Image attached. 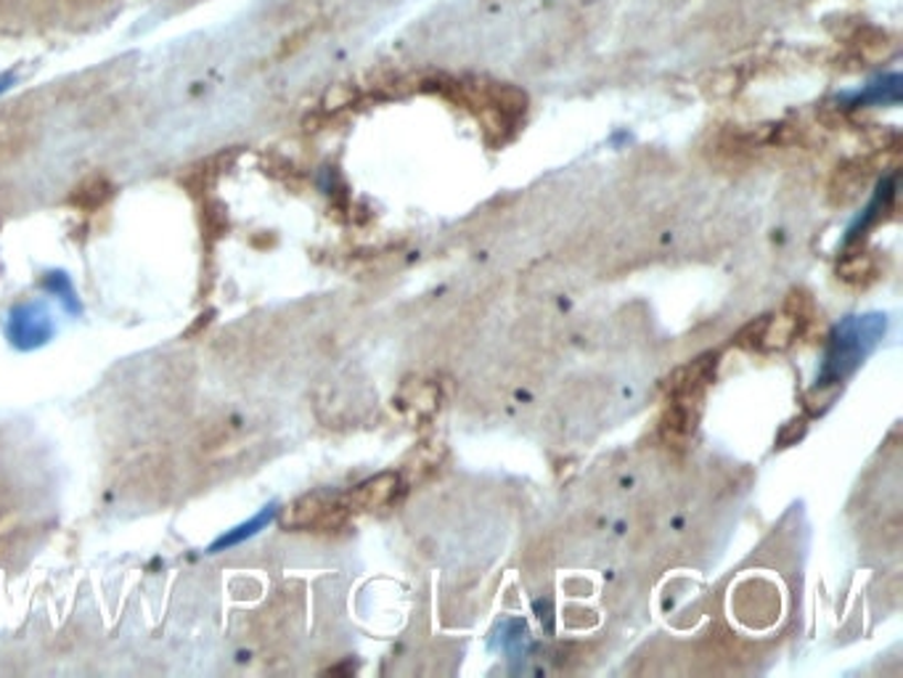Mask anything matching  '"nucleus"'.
Here are the masks:
<instances>
[{
	"instance_id": "nucleus-1",
	"label": "nucleus",
	"mask_w": 903,
	"mask_h": 678,
	"mask_svg": "<svg viewBox=\"0 0 903 678\" xmlns=\"http://www.w3.org/2000/svg\"><path fill=\"white\" fill-rule=\"evenodd\" d=\"M347 517V504L332 502V498L311 493L300 502L289 504L281 515V525L289 530L315 528V530H337Z\"/></svg>"
},
{
	"instance_id": "nucleus-2",
	"label": "nucleus",
	"mask_w": 903,
	"mask_h": 678,
	"mask_svg": "<svg viewBox=\"0 0 903 678\" xmlns=\"http://www.w3.org/2000/svg\"><path fill=\"white\" fill-rule=\"evenodd\" d=\"M691 398H695V395H678V398H674V403L665 408V413L660 419V438L668 445L684 448L697 430L700 411H697V406L691 403Z\"/></svg>"
},
{
	"instance_id": "nucleus-3",
	"label": "nucleus",
	"mask_w": 903,
	"mask_h": 678,
	"mask_svg": "<svg viewBox=\"0 0 903 678\" xmlns=\"http://www.w3.org/2000/svg\"><path fill=\"white\" fill-rule=\"evenodd\" d=\"M400 488V475L398 472H381V475H374L366 483H361L358 488L351 493L347 498V509L355 512H374L381 509L393 502V496Z\"/></svg>"
},
{
	"instance_id": "nucleus-4",
	"label": "nucleus",
	"mask_w": 903,
	"mask_h": 678,
	"mask_svg": "<svg viewBox=\"0 0 903 678\" xmlns=\"http://www.w3.org/2000/svg\"><path fill=\"white\" fill-rule=\"evenodd\" d=\"M716 374V355H700L697 360H689L681 368H676L668 379H665V390L674 398L678 395H697L702 385H708L710 377Z\"/></svg>"
},
{
	"instance_id": "nucleus-5",
	"label": "nucleus",
	"mask_w": 903,
	"mask_h": 678,
	"mask_svg": "<svg viewBox=\"0 0 903 678\" xmlns=\"http://www.w3.org/2000/svg\"><path fill=\"white\" fill-rule=\"evenodd\" d=\"M800 324L803 321L795 313H784L776 315V319L761 321L755 345L763 347V351H784L787 345H793L797 332H800Z\"/></svg>"
},
{
	"instance_id": "nucleus-6",
	"label": "nucleus",
	"mask_w": 903,
	"mask_h": 678,
	"mask_svg": "<svg viewBox=\"0 0 903 678\" xmlns=\"http://www.w3.org/2000/svg\"><path fill=\"white\" fill-rule=\"evenodd\" d=\"M400 406H404L406 417L411 421L430 419L440 406V390L432 381H417V385H408L404 390V398H400Z\"/></svg>"
},
{
	"instance_id": "nucleus-7",
	"label": "nucleus",
	"mask_w": 903,
	"mask_h": 678,
	"mask_svg": "<svg viewBox=\"0 0 903 678\" xmlns=\"http://www.w3.org/2000/svg\"><path fill=\"white\" fill-rule=\"evenodd\" d=\"M901 101V75L893 72V75H882L877 77L874 83H869L867 88L859 90L853 96V107L859 104H874V107H885V104H899Z\"/></svg>"
},
{
	"instance_id": "nucleus-8",
	"label": "nucleus",
	"mask_w": 903,
	"mask_h": 678,
	"mask_svg": "<svg viewBox=\"0 0 903 678\" xmlns=\"http://www.w3.org/2000/svg\"><path fill=\"white\" fill-rule=\"evenodd\" d=\"M273 515H276V506L270 504V506H266V509L260 512V515H255L252 519H247V523L244 525H239V528H234L230 532H226V536L223 538H217V541L209 546V551H223V549H228V546H239V544H244L247 541V538H252V536H257V532H260L262 528H268L270 525V519H273Z\"/></svg>"
},
{
	"instance_id": "nucleus-9",
	"label": "nucleus",
	"mask_w": 903,
	"mask_h": 678,
	"mask_svg": "<svg viewBox=\"0 0 903 678\" xmlns=\"http://www.w3.org/2000/svg\"><path fill=\"white\" fill-rule=\"evenodd\" d=\"M837 273H840V279L850 281V284H861V281L872 279L877 273V260L869 252L848 255V258L837 266Z\"/></svg>"
}]
</instances>
